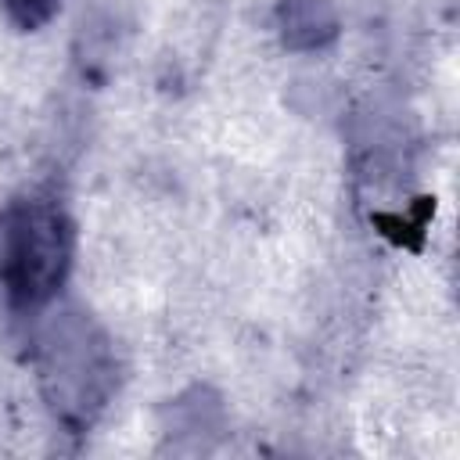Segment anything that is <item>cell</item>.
<instances>
[{
    "mask_svg": "<svg viewBox=\"0 0 460 460\" xmlns=\"http://www.w3.org/2000/svg\"><path fill=\"white\" fill-rule=\"evenodd\" d=\"M40 392L61 428L83 435L115 392V352L108 334L83 309H58L36 334Z\"/></svg>",
    "mask_w": 460,
    "mask_h": 460,
    "instance_id": "obj_1",
    "label": "cell"
},
{
    "mask_svg": "<svg viewBox=\"0 0 460 460\" xmlns=\"http://www.w3.org/2000/svg\"><path fill=\"white\" fill-rule=\"evenodd\" d=\"M72 219L54 198H25L0 216V288L11 309L36 313L72 270Z\"/></svg>",
    "mask_w": 460,
    "mask_h": 460,
    "instance_id": "obj_2",
    "label": "cell"
},
{
    "mask_svg": "<svg viewBox=\"0 0 460 460\" xmlns=\"http://www.w3.org/2000/svg\"><path fill=\"white\" fill-rule=\"evenodd\" d=\"M277 29L291 50H320L338 36V11L331 0H280Z\"/></svg>",
    "mask_w": 460,
    "mask_h": 460,
    "instance_id": "obj_3",
    "label": "cell"
},
{
    "mask_svg": "<svg viewBox=\"0 0 460 460\" xmlns=\"http://www.w3.org/2000/svg\"><path fill=\"white\" fill-rule=\"evenodd\" d=\"M0 4H4V11L11 14V22L18 29H40L54 18L61 0H0Z\"/></svg>",
    "mask_w": 460,
    "mask_h": 460,
    "instance_id": "obj_4",
    "label": "cell"
}]
</instances>
